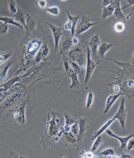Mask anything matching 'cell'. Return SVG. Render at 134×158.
<instances>
[{"instance_id":"25","label":"cell","mask_w":134,"mask_h":158,"mask_svg":"<svg viewBox=\"0 0 134 158\" xmlns=\"http://www.w3.org/2000/svg\"><path fill=\"white\" fill-rule=\"evenodd\" d=\"M101 142H102V137L100 135L99 136H98L95 139V141L93 142L92 148H91V151L93 152H95V151H96L98 149V148H99L100 145H101Z\"/></svg>"},{"instance_id":"5","label":"cell","mask_w":134,"mask_h":158,"mask_svg":"<svg viewBox=\"0 0 134 158\" xmlns=\"http://www.w3.org/2000/svg\"><path fill=\"white\" fill-rule=\"evenodd\" d=\"M101 62H102V60L98 61L97 63H95L91 59L90 48L88 46H87V69H86L85 79H84V85L87 84V83L90 79L91 76L92 75L94 69Z\"/></svg>"},{"instance_id":"31","label":"cell","mask_w":134,"mask_h":158,"mask_svg":"<svg viewBox=\"0 0 134 158\" xmlns=\"http://www.w3.org/2000/svg\"><path fill=\"white\" fill-rule=\"evenodd\" d=\"M94 99V95L92 92H89L87 94V102H86V108L89 109L92 104Z\"/></svg>"},{"instance_id":"9","label":"cell","mask_w":134,"mask_h":158,"mask_svg":"<svg viewBox=\"0 0 134 158\" xmlns=\"http://www.w3.org/2000/svg\"><path fill=\"white\" fill-rule=\"evenodd\" d=\"M25 105L22 104L13 112V116L16 120L21 124L25 123Z\"/></svg>"},{"instance_id":"38","label":"cell","mask_w":134,"mask_h":158,"mask_svg":"<svg viewBox=\"0 0 134 158\" xmlns=\"http://www.w3.org/2000/svg\"><path fill=\"white\" fill-rule=\"evenodd\" d=\"M38 5L39 7L42 9H44L47 6V1L46 0H39Z\"/></svg>"},{"instance_id":"32","label":"cell","mask_w":134,"mask_h":158,"mask_svg":"<svg viewBox=\"0 0 134 158\" xmlns=\"http://www.w3.org/2000/svg\"><path fill=\"white\" fill-rule=\"evenodd\" d=\"M100 155L101 156H103L104 157L108 156H112L115 155V151L112 148H108L103 150L102 152H101Z\"/></svg>"},{"instance_id":"6","label":"cell","mask_w":134,"mask_h":158,"mask_svg":"<svg viewBox=\"0 0 134 158\" xmlns=\"http://www.w3.org/2000/svg\"><path fill=\"white\" fill-rule=\"evenodd\" d=\"M126 115H127V109L125 107V99L124 98L121 100L120 107L114 116L116 119L119 120L122 129L124 130H125V128Z\"/></svg>"},{"instance_id":"37","label":"cell","mask_w":134,"mask_h":158,"mask_svg":"<svg viewBox=\"0 0 134 158\" xmlns=\"http://www.w3.org/2000/svg\"><path fill=\"white\" fill-rule=\"evenodd\" d=\"M75 120H73L70 116L67 114L65 115V125H69L70 126H71L75 123Z\"/></svg>"},{"instance_id":"47","label":"cell","mask_w":134,"mask_h":158,"mask_svg":"<svg viewBox=\"0 0 134 158\" xmlns=\"http://www.w3.org/2000/svg\"><path fill=\"white\" fill-rule=\"evenodd\" d=\"M132 64L134 65V53H133V55H132Z\"/></svg>"},{"instance_id":"13","label":"cell","mask_w":134,"mask_h":158,"mask_svg":"<svg viewBox=\"0 0 134 158\" xmlns=\"http://www.w3.org/2000/svg\"><path fill=\"white\" fill-rule=\"evenodd\" d=\"M72 36L68 35L63 40L60 46V54H63L67 52L70 48H71L73 45L72 40Z\"/></svg>"},{"instance_id":"2","label":"cell","mask_w":134,"mask_h":158,"mask_svg":"<svg viewBox=\"0 0 134 158\" xmlns=\"http://www.w3.org/2000/svg\"><path fill=\"white\" fill-rule=\"evenodd\" d=\"M23 92L21 88L17 87L12 90V91L7 94L6 96L5 97V99H4V102L2 103L1 108L2 110H4L5 108L9 107L13 104L19 100L20 97L22 96Z\"/></svg>"},{"instance_id":"12","label":"cell","mask_w":134,"mask_h":158,"mask_svg":"<svg viewBox=\"0 0 134 158\" xmlns=\"http://www.w3.org/2000/svg\"><path fill=\"white\" fill-rule=\"evenodd\" d=\"M122 92H120L119 93L114 94V95H110L108 96V98L107 99L106 102V105H105V108L103 112L104 114H106L108 113V111L110 110L112 106H113L116 101L117 100V99L122 95Z\"/></svg>"},{"instance_id":"1","label":"cell","mask_w":134,"mask_h":158,"mask_svg":"<svg viewBox=\"0 0 134 158\" xmlns=\"http://www.w3.org/2000/svg\"><path fill=\"white\" fill-rule=\"evenodd\" d=\"M42 44V40L35 38L30 39L25 44L21 55L22 65L24 66L28 65L40 49Z\"/></svg>"},{"instance_id":"7","label":"cell","mask_w":134,"mask_h":158,"mask_svg":"<svg viewBox=\"0 0 134 158\" xmlns=\"http://www.w3.org/2000/svg\"><path fill=\"white\" fill-rule=\"evenodd\" d=\"M46 24L49 26L52 32V35L54 40L55 54H56L59 48V44L61 36L63 33V30H64V28L56 27L54 25L49 22H47Z\"/></svg>"},{"instance_id":"40","label":"cell","mask_w":134,"mask_h":158,"mask_svg":"<svg viewBox=\"0 0 134 158\" xmlns=\"http://www.w3.org/2000/svg\"><path fill=\"white\" fill-rule=\"evenodd\" d=\"M113 1V0H103L102 1V4L103 6L105 7L107 6L110 5Z\"/></svg>"},{"instance_id":"3","label":"cell","mask_w":134,"mask_h":158,"mask_svg":"<svg viewBox=\"0 0 134 158\" xmlns=\"http://www.w3.org/2000/svg\"><path fill=\"white\" fill-rule=\"evenodd\" d=\"M96 20L97 19H92L90 17L85 16L84 14H82L81 21L79 24L76 27L75 35L78 36L81 34L83 33L84 32L87 31L89 28H90L93 26L102 22V21L94 22V23L92 22L93 21H96Z\"/></svg>"},{"instance_id":"36","label":"cell","mask_w":134,"mask_h":158,"mask_svg":"<svg viewBox=\"0 0 134 158\" xmlns=\"http://www.w3.org/2000/svg\"><path fill=\"white\" fill-rule=\"evenodd\" d=\"M133 149H134V138H131L127 142L126 149L128 151H130Z\"/></svg>"},{"instance_id":"16","label":"cell","mask_w":134,"mask_h":158,"mask_svg":"<svg viewBox=\"0 0 134 158\" xmlns=\"http://www.w3.org/2000/svg\"><path fill=\"white\" fill-rule=\"evenodd\" d=\"M25 23H26V32L30 33L31 32L34 31L35 28V23L34 19L31 16L27 13H25Z\"/></svg>"},{"instance_id":"43","label":"cell","mask_w":134,"mask_h":158,"mask_svg":"<svg viewBox=\"0 0 134 158\" xmlns=\"http://www.w3.org/2000/svg\"><path fill=\"white\" fill-rule=\"evenodd\" d=\"M72 40L73 44H75V45H76V44H78L79 43V40L77 36H72Z\"/></svg>"},{"instance_id":"23","label":"cell","mask_w":134,"mask_h":158,"mask_svg":"<svg viewBox=\"0 0 134 158\" xmlns=\"http://www.w3.org/2000/svg\"><path fill=\"white\" fill-rule=\"evenodd\" d=\"M15 15V19L16 21H18L21 22L24 28H26V23H25V13L21 11L20 9L18 8V11L16 12L15 14H14Z\"/></svg>"},{"instance_id":"20","label":"cell","mask_w":134,"mask_h":158,"mask_svg":"<svg viewBox=\"0 0 134 158\" xmlns=\"http://www.w3.org/2000/svg\"><path fill=\"white\" fill-rule=\"evenodd\" d=\"M113 46V44H108L106 43H103L99 46L98 53L99 54V56L101 57V58L102 60L104 58L105 54L112 48Z\"/></svg>"},{"instance_id":"45","label":"cell","mask_w":134,"mask_h":158,"mask_svg":"<svg viewBox=\"0 0 134 158\" xmlns=\"http://www.w3.org/2000/svg\"><path fill=\"white\" fill-rule=\"evenodd\" d=\"M122 158H132V156H131L130 155H122Z\"/></svg>"},{"instance_id":"17","label":"cell","mask_w":134,"mask_h":158,"mask_svg":"<svg viewBox=\"0 0 134 158\" xmlns=\"http://www.w3.org/2000/svg\"><path fill=\"white\" fill-rule=\"evenodd\" d=\"M115 120H116V118L114 116L113 118H111V119L107 121L106 123H105L104 125H103V126L101 128L98 130V131L94 132V135H93L92 138H91V140H95V138H96L98 136L101 135V134L105 131L106 129H108V127L112 124V123H113L114 121H115Z\"/></svg>"},{"instance_id":"24","label":"cell","mask_w":134,"mask_h":158,"mask_svg":"<svg viewBox=\"0 0 134 158\" xmlns=\"http://www.w3.org/2000/svg\"><path fill=\"white\" fill-rule=\"evenodd\" d=\"M11 65H12L11 63H10L4 68L2 69V70L0 72V83L3 81L6 77L7 72H8V70H9Z\"/></svg>"},{"instance_id":"10","label":"cell","mask_w":134,"mask_h":158,"mask_svg":"<svg viewBox=\"0 0 134 158\" xmlns=\"http://www.w3.org/2000/svg\"><path fill=\"white\" fill-rule=\"evenodd\" d=\"M105 131H106V134H108L109 136L115 138L117 139V140L120 142V150L126 149L128 141L129 140V139H130V138L134 137V135H133V134L130 135H128L127 137H119V136H117V135L114 134L113 132L109 130V129H106Z\"/></svg>"},{"instance_id":"33","label":"cell","mask_w":134,"mask_h":158,"mask_svg":"<svg viewBox=\"0 0 134 158\" xmlns=\"http://www.w3.org/2000/svg\"><path fill=\"white\" fill-rule=\"evenodd\" d=\"M9 7L10 11L12 14H15L16 12L18 11V8L16 7L15 3L13 0H10L9 3Z\"/></svg>"},{"instance_id":"46","label":"cell","mask_w":134,"mask_h":158,"mask_svg":"<svg viewBox=\"0 0 134 158\" xmlns=\"http://www.w3.org/2000/svg\"><path fill=\"white\" fill-rule=\"evenodd\" d=\"M114 90H115L116 92H117V91H119V90H120V87H119V86L116 85V86H115V87H114Z\"/></svg>"},{"instance_id":"48","label":"cell","mask_w":134,"mask_h":158,"mask_svg":"<svg viewBox=\"0 0 134 158\" xmlns=\"http://www.w3.org/2000/svg\"><path fill=\"white\" fill-rule=\"evenodd\" d=\"M131 15H132V14H129V15H127V16H125V18L127 19H129V18H130V16H131Z\"/></svg>"},{"instance_id":"14","label":"cell","mask_w":134,"mask_h":158,"mask_svg":"<svg viewBox=\"0 0 134 158\" xmlns=\"http://www.w3.org/2000/svg\"><path fill=\"white\" fill-rule=\"evenodd\" d=\"M100 44V40L98 35L93 36L89 41V45L90 47L93 54L96 55L98 48Z\"/></svg>"},{"instance_id":"44","label":"cell","mask_w":134,"mask_h":158,"mask_svg":"<svg viewBox=\"0 0 134 158\" xmlns=\"http://www.w3.org/2000/svg\"><path fill=\"white\" fill-rule=\"evenodd\" d=\"M71 129V127L69 125H65L64 126V131L65 132H69Z\"/></svg>"},{"instance_id":"21","label":"cell","mask_w":134,"mask_h":158,"mask_svg":"<svg viewBox=\"0 0 134 158\" xmlns=\"http://www.w3.org/2000/svg\"><path fill=\"white\" fill-rule=\"evenodd\" d=\"M0 21L3 22L4 23L6 24L13 25L14 26L18 27L19 28H21V30H22V31H23V30H24L23 25H22L19 23H18L16 21L15 19L14 18H9L7 16L0 17Z\"/></svg>"},{"instance_id":"41","label":"cell","mask_w":134,"mask_h":158,"mask_svg":"<svg viewBox=\"0 0 134 158\" xmlns=\"http://www.w3.org/2000/svg\"><path fill=\"white\" fill-rule=\"evenodd\" d=\"M63 65H64V67H65V70H66V72H68L70 67L69 64V63H68V61H67V60H65V61H64Z\"/></svg>"},{"instance_id":"42","label":"cell","mask_w":134,"mask_h":158,"mask_svg":"<svg viewBox=\"0 0 134 158\" xmlns=\"http://www.w3.org/2000/svg\"><path fill=\"white\" fill-rule=\"evenodd\" d=\"M7 95V93H6V92H5V93H0V102L5 98V97Z\"/></svg>"},{"instance_id":"39","label":"cell","mask_w":134,"mask_h":158,"mask_svg":"<svg viewBox=\"0 0 134 158\" xmlns=\"http://www.w3.org/2000/svg\"><path fill=\"white\" fill-rule=\"evenodd\" d=\"M126 2H127V6L122 7V9H125L127 7L134 6V0H126Z\"/></svg>"},{"instance_id":"19","label":"cell","mask_w":134,"mask_h":158,"mask_svg":"<svg viewBox=\"0 0 134 158\" xmlns=\"http://www.w3.org/2000/svg\"><path fill=\"white\" fill-rule=\"evenodd\" d=\"M68 73H69L70 78L71 80V84L70 86V88H74L75 87H78L79 86H80V83L79 81L78 74L75 72L71 67L70 68Z\"/></svg>"},{"instance_id":"22","label":"cell","mask_w":134,"mask_h":158,"mask_svg":"<svg viewBox=\"0 0 134 158\" xmlns=\"http://www.w3.org/2000/svg\"><path fill=\"white\" fill-rule=\"evenodd\" d=\"M114 11H115V6L112 3L110 5L104 7L102 16L103 19H105L106 18H108L109 16L112 15L114 14Z\"/></svg>"},{"instance_id":"26","label":"cell","mask_w":134,"mask_h":158,"mask_svg":"<svg viewBox=\"0 0 134 158\" xmlns=\"http://www.w3.org/2000/svg\"><path fill=\"white\" fill-rule=\"evenodd\" d=\"M113 28L115 32L120 33L124 31L125 28V26L124 23H123L122 22H117L114 25Z\"/></svg>"},{"instance_id":"11","label":"cell","mask_w":134,"mask_h":158,"mask_svg":"<svg viewBox=\"0 0 134 158\" xmlns=\"http://www.w3.org/2000/svg\"><path fill=\"white\" fill-rule=\"evenodd\" d=\"M53 118L49 122V134L51 136H53L57 135L58 132V127L60 123V119L56 117V115L53 114Z\"/></svg>"},{"instance_id":"35","label":"cell","mask_w":134,"mask_h":158,"mask_svg":"<svg viewBox=\"0 0 134 158\" xmlns=\"http://www.w3.org/2000/svg\"><path fill=\"white\" fill-rule=\"evenodd\" d=\"M9 29L8 25L0 21V34H4Z\"/></svg>"},{"instance_id":"27","label":"cell","mask_w":134,"mask_h":158,"mask_svg":"<svg viewBox=\"0 0 134 158\" xmlns=\"http://www.w3.org/2000/svg\"><path fill=\"white\" fill-rule=\"evenodd\" d=\"M70 65H71V68L78 75V74H81L83 73V69L82 67H81L80 66L77 64L76 63L72 61V60H70L69 61Z\"/></svg>"},{"instance_id":"8","label":"cell","mask_w":134,"mask_h":158,"mask_svg":"<svg viewBox=\"0 0 134 158\" xmlns=\"http://www.w3.org/2000/svg\"><path fill=\"white\" fill-rule=\"evenodd\" d=\"M67 14L68 16V20L66 23L64 25V30L71 31L72 36H73L75 35V31L77 24L78 21L79 19L80 18V15H79L78 16H72L70 14L68 10H66Z\"/></svg>"},{"instance_id":"49","label":"cell","mask_w":134,"mask_h":158,"mask_svg":"<svg viewBox=\"0 0 134 158\" xmlns=\"http://www.w3.org/2000/svg\"><path fill=\"white\" fill-rule=\"evenodd\" d=\"M61 1H66V0H61Z\"/></svg>"},{"instance_id":"15","label":"cell","mask_w":134,"mask_h":158,"mask_svg":"<svg viewBox=\"0 0 134 158\" xmlns=\"http://www.w3.org/2000/svg\"><path fill=\"white\" fill-rule=\"evenodd\" d=\"M112 3L115 6V11L113 14L115 18L119 19H125V16L122 12V9L120 7V0H113Z\"/></svg>"},{"instance_id":"29","label":"cell","mask_w":134,"mask_h":158,"mask_svg":"<svg viewBox=\"0 0 134 158\" xmlns=\"http://www.w3.org/2000/svg\"><path fill=\"white\" fill-rule=\"evenodd\" d=\"M65 137L66 138L67 140L71 143H75L77 142V140L75 137L73 135V134L71 132H65Z\"/></svg>"},{"instance_id":"30","label":"cell","mask_w":134,"mask_h":158,"mask_svg":"<svg viewBox=\"0 0 134 158\" xmlns=\"http://www.w3.org/2000/svg\"><path fill=\"white\" fill-rule=\"evenodd\" d=\"M12 53H3L0 54V66L12 56Z\"/></svg>"},{"instance_id":"34","label":"cell","mask_w":134,"mask_h":158,"mask_svg":"<svg viewBox=\"0 0 134 158\" xmlns=\"http://www.w3.org/2000/svg\"><path fill=\"white\" fill-rule=\"evenodd\" d=\"M70 130L71 131V132L73 134V135H78L79 129L78 121H75L73 125L71 126V129Z\"/></svg>"},{"instance_id":"18","label":"cell","mask_w":134,"mask_h":158,"mask_svg":"<svg viewBox=\"0 0 134 158\" xmlns=\"http://www.w3.org/2000/svg\"><path fill=\"white\" fill-rule=\"evenodd\" d=\"M78 126L79 131L77 137L78 141L80 140L84 132L87 130V119L86 118H80L78 121Z\"/></svg>"},{"instance_id":"4","label":"cell","mask_w":134,"mask_h":158,"mask_svg":"<svg viewBox=\"0 0 134 158\" xmlns=\"http://www.w3.org/2000/svg\"><path fill=\"white\" fill-rule=\"evenodd\" d=\"M69 57L71 60L76 63L79 66L82 67V69L84 68V62H85V56L84 53V51L82 48L80 47H76L71 51H70L69 54Z\"/></svg>"},{"instance_id":"28","label":"cell","mask_w":134,"mask_h":158,"mask_svg":"<svg viewBox=\"0 0 134 158\" xmlns=\"http://www.w3.org/2000/svg\"><path fill=\"white\" fill-rule=\"evenodd\" d=\"M46 12L52 15L57 16L60 13L59 8L56 6L48 7L46 9Z\"/></svg>"}]
</instances>
